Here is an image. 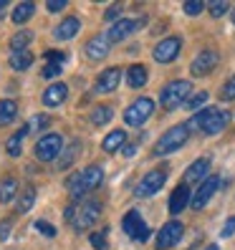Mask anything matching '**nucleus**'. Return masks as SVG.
Instances as JSON below:
<instances>
[{"label": "nucleus", "instance_id": "obj_35", "mask_svg": "<svg viewBox=\"0 0 235 250\" xmlns=\"http://www.w3.org/2000/svg\"><path fill=\"white\" fill-rule=\"evenodd\" d=\"M220 99H225V101H233L235 99V76L223 86V89H220Z\"/></svg>", "mask_w": 235, "mask_h": 250}, {"label": "nucleus", "instance_id": "obj_15", "mask_svg": "<svg viewBox=\"0 0 235 250\" xmlns=\"http://www.w3.org/2000/svg\"><path fill=\"white\" fill-rule=\"evenodd\" d=\"M220 189V177H208L200 187H197V192H195V197H192V208L195 210H202L205 205L210 202V197Z\"/></svg>", "mask_w": 235, "mask_h": 250}, {"label": "nucleus", "instance_id": "obj_5", "mask_svg": "<svg viewBox=\"0 0 235 250\" xmlns=\"http://www.w3.org/2000/svg\"><path fill=\"white\" fill-rule=\"evenodd\" d=\"M152 114H154V101H152L150 96H139V99H134V101L127 106L124 122H127L129 126H142Z\"/></svg>", "mask_w": 235, "mask_h": 250}, {"label": "nucleus", "instance_id": "obj_23", "mask_svg": "<svg viewBox=\"0 0 235 250\" xmlns=\"http://www.w3.org/2000/svg\"><path fill=\"white\" fill-rule=\"evenodd\" d=\"M18 116V104L13 99H3L0 101V126H8L10 122H16Z\"/></svg>", "mask_w": 235, "mask_h": 250}, {"label": "nucleus", "instance_id": "obj_26", "mask_svg": "<svg viewBox=\"0 0 235 250\" xmlns=\"http://www.w3.org/2000/svg\"><path fill=\"white\" fill-rule=\"evenodd\" d=\"M18 192V180L16 177H5L0 180V202H10Z\"/></svg>", "mask_w": 235, "mask_h": 250}, {"label": "nucleus", "instance_id": "obj_34", "mask_svg": "<svg viewBox=\"0 0 235 250\" xmlns=\"http://www.w3.org/2000/svg\"><path fill=\"white\" fill-rule=\"evenodd\" d=\"M205 101H208V91H200V94H195V96H190L187 109H200V106H205Z\"/></svg>", "mask_w": 235, "mask_h": 250}, {"label": "nucleus", "instance_id": "obj_22", "mask_svg": "<svg viewBox=\"0 0 235 250\" xmlns=\"http://www.w3.org/2000/svg\"><path fill=\"white\" fill-rule=\"evenodd\" d=\"M127 83L131 86V89H142V86L147 83V68L134 63V66H129L127 68Z\"/></svg>", "mask_w": 235, "mask_h": 250}, {"label": "nucleus", "instance_id": "obj_39", "mask_svg": "<svg viewBox=\"0 0 235 250\" xmlns=\"http://www.w3.org/2000/svg\"><path fill=\"white\" fill-rule=\"evenodd\" d=\"M48 116L46 114H41V116H33V124H28V129H36V126H41V129H46L48 126Z\"/></svg>", "mask_w": 235, "mask_h": 250}, {"label": "nucleus", "instance_id": "obj_46", "mask_svg": "<svg viewBox=\"0 0 235 250\" xmlns=\"http://www.w3.org/2000/svg\"><path fill=\"white\" fill-rule=\"evenodd\" d=\"M8 5V0H0V13H3V8Z\"/></svg>", "mask_w": 235, "mask_h": 250}, {"label": "nucleus", "instance_id": "obj_4", "mask_svg": "<svg viewBox=\"0 0 235 250\" xmlns=\"http://www.w3.org/2000/svg\"><path fill=\"white\" fill-rule=\"evenodd\" d=\"M187 139H190V129H187V124L172 126V129H167L165 134L159 137V142L154 144V154H157V157H165V154L177 152V149H182V146L187 144Z\"/></svg>", "mask_w": 235, "mask_h": 250}, {"label": "nucleus", "instance_id": "obj_10", "mask_svg": "<svg viewBox=\"0 0 235 250\" xmlns=\"http://www.w3.org/2000/svg\"><path fill=\"white\" fill-rule=\"evenodd\" d=\"M165 180H167V172H165V169H152V172H147L144 177H142V182L137 185L134 195H137V197H152L154 192H159V189H162Z\"/></svg>", "mask_w": 235, "mask_h": 250}, {"label": "nucleus", "instance_id": "obj_12", "mask_svg": "<svg viewBox=\"0 0 235 250\" xmlns=\"http://www.w3.org/2000/svg\"><path fill=\"white\" fill-rule=\"evenodd\" d=\"M142 18H119L111 28H109V33H107V38H109V43H119V41H124V38H129L131 33L137 31V28H142Z\"/></svg>", "mask_w": 235, "mask_h": 250}, {"label": "nucleus", "instance_id": "obj_3", "mask_svg": "<svg viewBox=\"0 0 235 250\" xmlns=\"http://www.w3.org/2000/svg\"><path fill=\"white\" fill-rule=\"evenodd\" d=\"M190 91H192V83L185 79H174L167 86H162L159 104H162V109H177L180 104H187L190 101Z\"/></svg>", "mask_w": 235, "mask_h": 250}, {"label": "nucleus", "instance_id": "obj_33", "mask_svg": "<svg viewBox=\"0 0 235 250\" xmlns=\"http://www.w3.org/2000/svg\"><path fill=\"white\" fill-rule=\"evenodd\" d=\"M76 152H79V144H71V149H68L66 154H61V162H58V167H61V169L71 167V162H73V157H76Z\"/></svg>", "mask_w": 235, "mask_h": 250}, {"label": "nucleus", "instance_id": "obj_19", "mask_svg": "<svg viewBox=\"0 0 235 250\" xmlns=\"http://www.w3.org/2000/svg\"><path fill=\"white\" fill-rule=\"evenodd\" d=\"M66 96H68V86L66 83H53V86H48L46 91H43V104L46 106H61L64 101H66Z\"/></svg>", "mask_w": 235, "mask_h": 250}, {"label": "nucleus", "instance_id": "obj_8", "mask_svg": "<svg viewBox=\"0 0 235 250\" xmlns=\"http://www.w3.org/2000/svg\"><path fill=\"white\" fill-rule=\"evenodd\" d=\"M101 215V202L99 200H86V202H79V212L73 217V228L76 230H89Z\"/></svg>", "mask_w": 235, "mask_h": 250}, {"label": "nucleus", "instance_id": "obj_45", "mask_svg": "<svg viewBox=\"0 0 235 250\" xmlns=\"http://www.w3.org/2000/svg\"><path fill=\"white\" fill-rule=\"evenodd\" d=\"M124 154L129 157V154H134V144H129V146H124Z\"/></svg>", "mask_w": 235, "mask_h": 250}, {"label": "nucleus", "instance_id": "obj_21", "mask_svg": "<svg viewBox=\"0 0 235 250\" xmlns=\"http://www.w3.org/2000/svg\"><path fill=\"white\" fill-rule=\"evenodd\" d=\"M124 142H127V131L124 129H114V131L107 134V139L101 142V146H104L107 154H114V152H119L124 146Z\"/></svg>", "mask_w": 235, "mask_h": 250}, {"label": "nucleus", "instance_id": "obj_43", "mask_svg": "<svg viewBox=\"0 0 235 250\" xmlns=\"http://www.w3.org/2000/svg\"><path fill=\"white\" fill-rule=\"evenodd\" d=\"M46 58L51 63H61L64 61V53H58V51H46Z\"/></svg>", "mask_w": 235, "mask_h": 250}, {"label": "nucleus", "instance_id": "obj_20", "mask_svg": "<svg viewBox=\"0 0 235 250\" xmlns=\"http://www.w3.org/2000/svg\"><path fill=\"white\" fill-rule=\"evenodd\" d=\"M79 28H81V21H79L76 16H71V18L61 21V25H56L53 36H56L58 41H68V38H73V36L79 33Z\"/></svg>", "mask_w": 235, "mask_h": 250}, {"label": "nucleus", "instance_id": "obj_18", "mask_svg": "<svg viewBox=\"0 0 235 250\" xmlns=\"http://www.w3.org/2000/svg\"><path fill=\"white\" fill-rule=\"evenodd\" d=\"M109 48L111 43L107 36H94L89 43H86V56L91 58V61H104V58L109 56Z\"/></svg>", "mask_w": 235, "mask_h": 250}, {"label": "nucleus", "instance_id": "obj_25", "mask_svg": "<svg viewBox=\"0 0 235 250\" xmlns=\"http://www.w3.org/2000/svg\"><path fill=\"white\" fill-rule=\"evenodd\" d=\"M36 13V5L31 3V0H23L21 5H16V10H13V23H18V25H23L28 18H31Z\"/></svg>", "mask_w": 235, "mask_h": 250}, {"label": "nucleus", "instance_id": "obj_47", "mask_svg": "<svg viewBox=\"0 0 235 250\" xmlns=\"http://www.w3.org/2000/svg\"><path fill=\"white\" fill-rule=\"evenodd\" d=\"M205 250H220V248H217V245L213 243V245H208V248H205Z\"/></svg>", "mask_w": 235, "mask_h": 250}, {"label": "nucleus", "instance_id": "obj_1", "mask_svg": "<svg viewBox=\"0 0 235 250\" xmlns=\"http://www.w3.org/2000/svg\"><path fill=\"white\" fill-rule=\"evenodd\" d=\"M228 122H230V114H228V111L208 106V109L197 111L192 119L187 122V129H190V131H192V129H200V131H205V134L213 137V134H220V131L228 126Z\"/></svg>", "mask_w": 235, "mask_h": 250}, {"label": "nucleus", "instance_id": "obj_32", "mask_svg": "<svg viewBox=\"0 0 235 250\" xmlns=\"http://www.w3.org/2000/svg\"><path fill=\"white\" fill-rule=\"evenodd\" d=\"M182 10L187 13V16H197V13L205 10V3H202V0H187V3L182 5Z\"/></svg>", "mask_w": 235, "mask_h": 250}, {"label": "nucleus", "instance_id": "obj_30", "mask_svg": "<svg viewBox=\"0 0 235 250\" xmlns=\"http://www.w3.org/2000/svg\"><path fill=\"white\" fill-rule=\"evenodd\" d=\"M31 41H33V33H31V31H21V33H16V36L10 38V48H13V53L25 51Z\"/></svg>", "mask_w": 235, "mask_h": 250}, {"label": "nucleus", "instance_id": "obj_29", "mask_svg": "<svg viewBox=\"0 0 235 250\" xmlns=\"http://www.w3.org/2000/svg\"><path fill=\"white\" fill-rule=\"evenodd\" d=\"M31 63H33V56L28 51H21V53L10 56V68L13 71H25V68H31Z\"/></svg>", "mask_w": 235, "mask_h": 250}, {"label": "nucleus", "instance_id": "obj_27", "mask_svg": "<svg viewBox=\"0 0 235 250\" xmlns=\"http://www.w3.org/2000/svg\"><path fill=\"white\" fill-rule=\"evenodd\" d=\"M28 131H31V129L23 126L21 131H16V134H13V137L8 139L5 149H8V154H10V157H18V154H21V149H23V137L28 134Z\"/></svg>", "mask_w": 235, "mask_h": 250}, {"label": "nucleus", "instance_id": "obj_6", "mask_svg": "<svg viewBox=\"0 0 235 250\" xmlns=\"http://www.w3.org/2000/svg\"><path fill=\"white\" fill-rule=\"evenodd\" d=\"M58 154H64V137L61 134H46L36 142V157L41 162H53Z\"/></svg>", "mask_w": 235, "mask_h": 250}, {"label": "nucleus", "instance_id": "obj_44", "mask_svg": "<svg viewBox=\"0 0 235 250\" xmlns=\"http://www.w3.org/2000/svg\"><path fill=\"white\" fill-rule=\"evenodd\" d=\"M8 232H10V223H8V220H3V223H0V243L8 238Z\"/></svg>", "mask_w": 235, "mask_h": 250}, {"label": "nucleus", "instance_id": "obj_40", "mask_svg": "<svg viewBox=\"0 0 235 250\" xmlns=\"http://www.w3.org/2000/svg\"><path fill=\"white\" fill-rule=\"evenodd\" d=\"M61 73V63H48L46 68H43V76L46 79H53V76H58Z\"/></svg>", "mask_w": 235, "mask_h": 250}, {"label": "nucleus", "instance_id": "obj_48", "mask_svg": "<svg viewBox=\"0 0 235 250\" xmlns=\"http://www.w3.org/2000/svg\"><path fill=\"white\" fill-rule=\"evenodd\" d=\"M233 25H235V10H233Z\"/></svg>", "mask_w": 235, "mask_h": 250}, {"label": "nucleus", "instance_id": "obj_14", "mask_svg": "<svg viewBox=\"0 0 235 250\" xmlns=\"http://www.w3.org/2000/svg\"><path fill=\"white\" fill-rule=\"evenodd\" d=\"M208 172H210V157H200V159H195L192 165L187 167V172H185V177H182V182L190 187V185H195V182H205L208 180Z\"/></svg>", "mask_w": 235, "mask_h": 250}, {"label": "nucleus", "instance_id": "obj_37", "mask_svg": "<svg viewBox=\"0 0 235 250\" xmlns=\"http://www.w3.org/2000/svg\"><path fill=\"white\" fill-rule=\"evenodd\" d=\"M122 16V3H114L111 8H107V16H104V21H114L116 23V18Z\"/></svg>", "mask_w": 235, "mask_h": 250}, {"label": "nucleus", "instance_id": "obj_24", "mask_svg": "<svg viewBox=\"0 0 235 250\" xmlns=\"http://www.w3.org/2000/svg\"><path fill=\"white\" fill-rule=\"evenodd\" d=\"M33 205H36V187H33V185H25L23 192H21V197H18L16 210H18V212H28Z\"/></svg>", "mask_w": 235, "mask_h": 250}, {"label": "nucleus", "instance_id": "obj_42", "mask_svg": "<svg viewBox=\"0 0 235 250\" xmlns=\"http://www.w3.org/2000/svg\"><path fill=\"white\" fill-rule=\"evenodd\" d=\"M66 8V0H48V10L51 13H58V10H64Z\"/></svg>", "mask_w": 235, "mask_h": 250}, {"label": "nucleus", "instance_id": "obj_2", "mask_svg": "<svg viewBox=\"0 0 235 250\" xmlns=\"http://www.w3.org/2000/svg\"><path fill=\"white\" fill-rule=\"evenodd\" d=\"M101 182H104V169H101L99 165H89L84 172L73 174V177H71L66 185H68V189H71L73 200H79V197H84L86 192L96 189Z\"/></svg>", "mask_w": 235, "mask_h": 250}, {"label": "nucleus", "instance_id": "obj_13", "mask_svg": "<svg viewBox=\"0 0 235 250\" xmlns=\"http://www.w3.org/2000/svg\"><path fill=\"white\" fill-rule=\"evenodd\" d=\"M217 61H220V56H217L215 51H210V48H208V51H200V53L195 56L192 66H190V71H192V76H208V73L215 71Z\"/></svg>", "mask_w": 235, "mask_h": 250}, {"label": "nucleus", "instance_id": "obj_41", "mask_svg": "<svg viewBox=\"0 0 235 250\" xmlns=\"http://www.w3.org/2000/svg\"><path fill=\"white\" fill-rule=\"evenodd\" d=\"M235 232V215L228 220V223H225V228L223 230H220V238H230V235Z\"/></svg>", "mask_w": 235, "mask_h": 250}, {"label": "nucleus", "instance_id": "obj_7", "mask_svg": "<svg viewBox=\"0 0 235 250\" xmlns=\"http://www.w3.org/2000/svg\"><path fill=\"white\" fill-rule=\"evenodd\" d=\"M122 230L129 235L134 243H147V238H150V228H147V223L142 220V215L137 210H129L122 220Z\"/></svg>", "mask_w": 235, "mask_h": 250}, {"label": "nucleus", "instance_id": "obj_17", "mask_svg": "<svg viewBox=\"0 0 235 250\" xmlns=\"http://www.w3.org/2000/svg\"><path fill=\"white\" fill-rule=\"evenodd\" d=\"M190 202H192V197H190V187L182 182V185L174 187L172 195H170V212H172V215H180Z\"/></svg>", "mask_w": 235, "mask_h": 250}, {"label": "nucleus", "instance_id": "obj_31", "mask_svg": "<svg viewBox=\"0 0 235 250\" xmlns=\"http://www.w3.org/2000/svg\"><path fill=\"white\" fill-rule=\"evenodd\" d=\"M208 10H210L213 18H223L228 13V3H225V0H213V3L208 5Z\"/></svg>", "mask_w": 235, "mask_h": 250}, {"label": "nucleus", "instance_id": "obj_28", "mask_svg": "<svg viewBox=\"0 0 235 250\" xmlns=\"http://www.w3.org/2000/svg\"><path fill=\"white\" fill-rule=\"evenodd\" d=\"M111 116H114V109H111V106H96V109L91 111V116H89V122H91L94 126H104V124L111 122Z\"/></svg>", "mask_w": 235, "mask_h": 250}, {"label": "nucleus", "instance_id": "obj_9", "mask_svg": "<svg viewBox=\"0 0 235 250\" xmlns=\"http://www.w3.org/2000/svg\"><path fill=\"white\" fill-rule=\"evenodd\" d=\"M180 51H182V38L170 36V38H162V41L157 43L154 51H152V56H154L157 63H172L174 58L180 56Z\"/></svg>", "mask_w": 235, "mask_h": 250}, {"label": "nucleus", "instance_id": "obj_16", "mask_svg": "<svg viewBox=\"0 0 235 250\" xmlns=\"http://www.w3.org/2000/svg\"><path fill=\"white\" fill-rule=\"evenodd\" d=\"M119 81H122V71L116 68V66H111V68H107V71H101V76L96 79L94 89H96L99 94H111L116 86H119Z\"/></svg>", "mask_w": 235, "mask_h": 250}, {"label": "nucleus", "instance_id": "obj_38", "mask_svg": "<svg viewBox=\"0 0 235 250\" xmlns=\"http://www.w3.org/2000/svg\"><path fill=\"white\" fill-rule=\"evenodd\" d=\"M91 245L96 250H104L107 248V238H104V232H91Z\"/></svg>", "mask_w": 235, "mask_h": 250}, {"label": "nucleus", "instance_id": "obj_11", "mask_svg": "<svg viewBox=\"0 0 235 250\" xmlns=\"http://www.w3.org/2000/svg\"><path fill=\"white\" fill-rule=\"evenodd\" d=\"M185 225L177 223V220H170L167 225H162V230L157 232V250H170L182 240Z\"/></svg>", "mask_w": 235, "mask_h": 250}, {"label": "nucleus", "instance_id": "obj_36", "mask_svg": "<svg viewBox=\"0 0 235 250\" xmlns=\"http://www.w3.org/2000/svg\"><path fill=\"white\" fill-rule=\"evenodd\" d=\"M36 230L41 235H46V238H53V235H56V228L51 223H46V220H36Z\"/></svg>", "mask_w": 235, "mask_h": 250}]
</instances>
